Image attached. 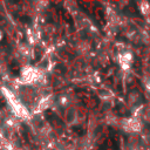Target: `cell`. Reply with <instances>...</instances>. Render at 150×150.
<instances>
[{
    "label": "cell",
    "instance_id": "cell-2",
    "mask_svg": "<svg viewBox=\"0 0 150 150\" xmlns=\"http://www.w3.org/2000/svg\"><path fill=\"white\" fill-rule=\"evenodd\" d=\"M132 62V54L131 53H123L120 56V64L122 69H128Z\"/></svg>",
    "mask_w": 150,
    "mask_h": 150
},
{
    "label": "cell",
    "instance_id": "cell-5",
    "mask_svg": "<svg viewBox=\"0 0 150 150\" xmlns=\"http://www.w3.org/2000/svg\"><path fill=\"white\" fill-rule=\"evenodd\" d=\"M101 94H100V96L101 97H103V98H108V97H111V94H110V91H108V90H101L100 91Z\"/></svg>",
    "mask_w": 150,
    "mask_h": 150
},
{
    "label": "cell",
    "instance_id": "cell-6",
    "mask_svg": "<svg viewBox=\"0 0 150 150\" xmlns=\"http://www.w3.org/2000/svg\"><path fill=\"white\" fill-rule=\"evenodd\" d=\"M146 88H148V89H149V90H150V82H149V83H148V84H146Z\"/></svg>",
    "mask_w": 150,
    "mask_h": 150
},
{
    "label": "cell",
    "instance_id": "cell-3",
    "mask_svg": "<svg viewBox=\"0 0 150 150\" xmlns=\"http://www.w3.org/2000/svg\"><path fill=\"white\" fill-rule=\"evenodd\" d=\"M138 7H139V11H141L144 15L150 14V5H149V2H146V1H142V2L138 4Z\"/></svg>",
    "mask_w": 150,
    "mask_h": 150
},
{
    "label": "cell",
    "instance_id": "cell-4",
    "mask_svg": "<svg viewBox=\"0 0 150 150\" xmlns=\"http://www.w3.org/2000/svg\"><path fill=\"white\" fill-rule=\"evenodd\" d=\"M75 120H76V112L74 109H70L67 114V121H68V123H73V122H75Z\"/></svg>",
    "mask_w": 150,
    "mask_h": 150
},
{
    "label": "cell",
    "instance_id": "cell-1",
    "mask_svg": "<svg viewBox=\"0 0 150 150\" xmlns=\"http://www.w3.org/2000/svg\"><path fill=\"white\" fill-rule=\"evenodd\" d=\"M123 128L129 130V131H139L142 128V123L138 118L136 117H131V118H127L123 120Z\"/></svg>",
    "mask_w": 150,
    "mask_h": 150
}]
</instances>
